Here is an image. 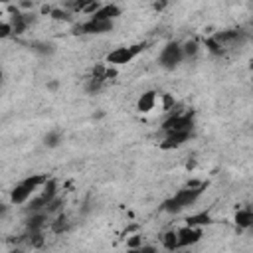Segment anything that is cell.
<instances>
[{
  "label": "cell",
  "instance_id": "6da1fadb",
  "mask_svg": "<svg viewBox=\"0 0 253 253\" xmlns=\"http://www.w3.org/2000/svg\"><path fill=\"white\" fill-rule=\"evenodd\" d=\"M202 190H204V184H202V186H186L184 190H180V192H176L172 198H168V200L162 204V210L168 211V213H178V211H182L184 208L192 206V204L200 198Z\"/></svg>",
  "mask_w": 253,
  "mask_h": 253
},
{
  "label": "cell",
  "instance_id": "7a4b0ae2",
  "mask_svg": "<svg viewBox=\"0 0 253 253\" xmlns=\"http://www.w3.org/2000/svg\"><path fill=\"white\" fill-rule=\"evenodd\" d=\"M45 182H47V176H45V174L28 176L26 180H22L20 184L14 186V190H12V194H10L12 204H24V202H28V198H30L40 186H43Z\"/></svg>",
  "mask_w": 253,
  "mask_h": 253
},
{
  "label": "cell",
  "instance_id": "3957f363",
  "mask_svg": "<svg viewBox=\"0 0 253 253\" xmlns=\"http://www.w3.org/2000/svg\"><path fill=\"white\" fill-rule=\"evenodd\" d=\"M182 59H184L182 43H178V42H168V43L162 47L160 55H158V65L164 67V69H174V67H178V65L182 63Z\"/></svg>",
  "mask_w": 253,
  "mask_h": 253
},
{
  "label": "cell",
  "instance_id": "277c9868",
  "mask_svg": "<svg viewBox=\"0 0 253 253\" xmlns=\"http://www.w3.org/2000/svg\"><path fill=\"white\" fill-rule=\"evenodd\" d=\"M144 47H146V43H134V45H128V47H117V49H113V51L107 55V63L125 65V63H128L130 59H134Z\"/></svg>",
  "mask_w": 253,
  "mask_h": 253
},
{
  "label": "cell",
  "instance_id": "5b68a950",
  "mask_svg": "<svg viewBox=\"0 0 253 253\" xmlns=\"http://www.w3.org/2000/svg\"><path fill=\"white\" fill-rule=\"evenodd\" d=\"M194 126V113H174L162 123L164 132L172 130H192Z\"/></svg>",
  "mask_w": 253,
  "mask_h": 253
},
{
  "label": "cell",
  "instance_id": "8992f818",
  "mask_svg": "<svg viewBox=\"0 0 253 253\" xmlns=\"http://www.w3.org/2000/svg\"><path fill=\"white\" fill-rule=\"evenodd\" d=\"M113 30V20H97L91 18L85 24H79L73 28V34H89V36H99V34H107Z\"/></svg>",
  "mask_w": 253,
  "mask_h": 253
},
{
  "label": "cell",
  "instance_id": "52a82bcc",
  "mask_svg": "<svg viewBox=\"0 0 253 253\" xmlns=\"http://www.w3.org/2000/svg\"><path fill=\"white\" fill-rule=\"evenodd\" d=\"M55 194H57V184H55V180H47V182L43 184V192H42L38 198H34V200L30 202L28 210H30V211H42V210H45V206L55 198Z\"/></svg>",
  "mask_w": 253,
  "mask_h": 253
},
{
  "label": "cell",
  "instance_id": "ba28073f",
  "mask_svg": "<svg viewBox=\"0 0 253 253\" xmlns=\"http://www.w3.org/2000/svg\"><path fill=\"white\" fill-rule=\"evenodd\" d=\"M245 32L241 30H225V32H217L213 34V40L223 47V49H233V47H239L243 42H245Z\"/></svg>",
  "mask_w": 253,
  "mask_h": 253
},
{
  "label": "cell",
  "instance_id": "9c48e42d",
  "mask_svg": "<svg viewBox=\"0 0 253 253\" xmlns=\"http://www.w3.org/2000/svg\"><path fill=\"white\" fill-rule=\"evenodd\" d=\"M164 140L160 142V148L162 150H174V148H180L184 142H188L190 138V130H172V132H164Z\"/></svg>",
  "mask_w": 253,
  "mask_h": 253
},
{
  "label": "cell",
  "instance_id": "30bf717a",
  "mask_svg": "<svg viewBox=\"0 0 253 253\" xmlns=\"http://www.w3.org/2000/svg\"><path fill=\"white\" fill-rule=\"evenodd\" d=\"M200 239H202V229L196 227V225H186V227L178 229V243H180V247L194 245Z\"/></svg>",
  "mask_w": 253,
  "mask_h": 253
},
{
  "label": "cell",
  "instance_id": "8fae6325",
  "mask_svg": "<svg viewBox=\"0 0 253 253\" xmlns=\"http://www.w3.org/2000/svg\"><path fill=\"white\" fill-rule=\"evenodd\" d=\"M30 22H34V16L32 14H20V12H16L10 20V24L14 28V34H22L30 26Z\"/></svg>",
  "mask_w": 253,
  "mask_h": 253
},
{
  "label": "cell",
  "instance_id": "7c38bea8",
  "mask_svg": "<svg viewBox=\"0 0 253 253\" xmlns=\"http://www.w3.org/2000/svg\"><path fill=\"white\" fill-rule=\"evenodd\" d=\"M119 16H121V8L115 6V4L101 6V8L93 14V18H97V20H115V18H119Z\"/></svg>",
  "mask_w": 253,
  "mask_h": 253
},
{
  "label": "cell",
  "instance_id": "4fadbf2b",
  "mask_svg": "<svg viewBox=\"0 0 253 253\" xmlns=\"http://www.w3.org/2000/svg\"><path fill=\"white\" fill-rule=\"evenodd\" d=\"M154 103H156V93L154 91H146V93L140 95V99L136 103V109L140 113H148V111L154 109Z\"/></svg>",
  "mask_w": 253,
  "mask_h": 253
},
{
  "label": "cell",
  "instance_id": "5bb4252c",
  "mask_svg": "<svg viewBox=\"0 0 253 253\" xmlns=\"http://www.w3.org/2000/svg\"><path fill=\"white\" fill-rule=\"evenodd\" d=\"M235 223L243 229H251L253 227V210L245 208V210H239L235 213Z\"/></svg>",
  "mask_w": 253,
  "mask_h": 253
},
{
  "label": "cell",
  "instance_id": "9a60e30c",
  "mask_svg": "<svg viewBox=\"0 0 253 253\" xmlns=\"http://www.w3.org/2000/svg\"><path fill=\"white\" fill-rule=\"evenodd\" d=\"M43 223H45V211L42 210V211H34V215L28 217L26 227H28V231H42Z\"/></svg>",
  "mask_w": 253,
  "mask_h": 253
},
{
  "label": "cell",
  "instance_id": "2e32d148",
  "mask_svg": "<svg viewBox=\"0 0 253 253\" xmlns=\"http://www.w3.org/2000/svg\"><path fill=\"white\" fill-rule=\"evenodd\" d=\"M162 245L166 247V249H178L180 247V243H178V231H166L164 235H162Z\"/></svg>",
  "mask_w": 253,
  "mask_h": 253
},
{
  "label": "cell",
  "instance_id": "e0dca14e",
  "mask_svg": "<svg viewBox=\"0 0 253 253\" xmlns=\"http://www.w3.org/2000/svg\"><path fill=\"white\" fill-rule=\"evenodd\" d=\"M186 221H188V225H196V227H200V225H208V223H211V217H210L206 211H202V213L190 215Z\"/></svg>",
  "mask_w": 253,
  "mask_h": 253
},
{
  "label": "cell",
  "instance_id": "ac0fdd59",
  "mask_svg": "<svg viewBox=\"0 0 253 253\" xmlns=\"http://www.w3.org/2000/svg\"><path fill=\"white\" fill-rule=\"evenodd\" d=\"M30 49H32V51H38V53H42V55H49V53H53V43L32 42V43H30Z\"/></svg>",
  "mask_w": 253,
  "mask_h": 253
},
{
  "label": "cell",
  "instance_id": "d6986e66",
  "mask_svg": "<svg viewBox=\"0 0 253 253\" xmlns=\"http://www.w3.org/2000/svg\"><path fill=\"white\" fill-rule=\"evenodd\" d=\"M51 229L55 231V233H63V231H67L69 229V217L67 215H57L55 217V221L51 223Z\"/></svg>",
  "mask_w": 253,
  "mask_h": 253
},
{
  "label": "cell",
  "instance_id": "ffe728a7",
  "mask_svg": "<svg viewBox=\"0 0 253 253\" xmlns=\"http://www.w3.org/2000/svg\"><path fill=\"white\" fill-rule=\"evenodd\" d=\"M182 49H184V57H196L200 51V45L196 40H188L186 43H182Z\"/></svg>",
  "mask_w": 253,
  "mask_h": 253
},
{
  "label": "cell",
  "instance_id": "44dd1931",
  "mask_svg": "<svg viewBox=\"0 0 253 253\" xmlns=\"http://www.w3.org/2000/svg\"><path fill=\"white\" fill-rule=\"evenodd\" d=\"M103 81H105V79H101V77H95V75H91V77L87 79V83H85V91H87V93H97V91L101 89Z\"/></svg>",
  "mask_w": 253,
  "mask_h": 253
},
{
  "label": "cell",
  "instance_id": "7402d4cb",
  "mask_svg": "<svg viewBox=\"0 0 253 253\" xmlns=\"http://www.w3.org/2000/svg\"><path fill=\"white\" fill-rule=\"evenodd\" d=\"M59 142H61V132H57V130H51L43 136V144L49 146V148H55Z\"/></svg>",
  "mask_w": 253,
  "mask_h": 253
},
{
  "label": "cell",
  "instance_id": "603a6c76",
  "mask_svg": "<svg viewBox=\"0 0 253 253\" xmlns=\"http://www.w3.org/2000/svg\"><path fill=\"white\" fill-rule=\"evenodd\" d=\"M206 47H208V51H210V53H213V55H223V53H225V49H223V47L213 40V36L206 40Z\"/></svg>",
  "mask_w": 253,
  "mask_h": 253
},
{
  "label": "cell",
  "instance_id": "cb8c5ba5",
  "mask_svg": "<svg viewBox=\"0 0 253 253\" xmlns=\"http://www.w3.org/2000/svg\"><path fill=\"white\" fill-rule=\"evenodd\" d=\"M93 2H101V0H75L73 2V6H71V10L73 12H83L89 4H93Z\"/></svg>",
  "mask_w": 253,
  "mask_h": 253
},
{
  "label": "cell",
  "instance_id": "d4e9b609",
  "mask_svg": "<svg viewBox=\"0 0 253 253\" xmlns=\"http://www.w3.org/2000/svg\"><path fill=\"white\" fill-rule=\"evenodd\" d=\"M59 208H61V200L55 196V198H53V200H51V202L45 206V210H43V211H45V213H53V211H57Z\"/></svg>",
  "mask_w": 253,
  "mask_h": 253
},
{
  "label": "cell",
  "instance_id": "484cf974",
  "mask_svg": "<svg viewBox=\"0 0 253 253\" xmlns=\"http://www.w3.org/2000/svg\"><path fill=\"white\" fill-rule=\"evenodd\" d=\"M14 34V28H12V24L10 22H4L2 26H0V38L4 40V38H10Z\"/></svg>",
  "mask_w": 253,
  "mask_h": 253
},
{
  "label": "cell",
  "instance_id": "4316f807",
  "mask_svg": "<svg viewBox=\"0 0 253 253\" xmlns=\"http://www.w3.org/2000/svg\"><path fill=\"white\" fill-rule=\"evenodd\" d=\"M49 14H51V18H55V20H69V12H67V10L55 8V10H49Z\"/></svg>",
  "mask_w": 253,
  "mask_h": 253
},
{
  "label": "cell",
  "instance_id": "83f0119b",
  "mask_svg": "<svg viewBox=\"0 0 253 253\" xmlns=\"http://www.w3.org/2000/svg\"><path fill=\"white\" fill-rule=\"evenodd\" d=\"M164 97V109H170L172 105H174V101H172V97L170 95H162Z\"/></svg>",
  "mask_w": 253,
  "mask_h": 253
},
{
  "label": "cell",
  "instance_id": "f1b7e54d",
  "mask_svg": "<svg viewBox=\"0 0 253 253\" xmlns=\"http://www.w3.org/2000/svg\"><path fill=\"white\" fill-rule=\"evenodd\" d=\"M138 245V237H132L130 241H128V247H136Z\"/></svg>",
  "mask_w": 253,
  "mask_h": 253
}]
</instances>
